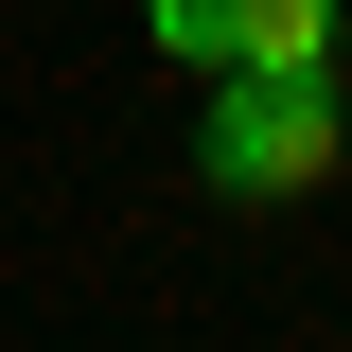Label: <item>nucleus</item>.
<instances>
[{"mask_svg":"<svg viewBox=\"0 0 352 352\" xmlns=\"http://www.w3.org/2000/svg\"><path fill=\"white\" fill-rule=\"evenodd\" d=\"M194 159H212V194H317L335 176V71H229Z\"/></svg>","mask_w":352,"mask_h":352,"instance_id":"nucleus-1","label":"nucleus"},{"mask_svg":"<svg viewBox=\"0 0 352 352\" xmlns=\"http://www.w3.org/2000/svg\"><path fill=\"white\" fill-rule=\"evenodd\" d=\"M194 71H335V0H141Z\"/></svg>","mask_w":352,"mask_h":352,"instance_id":"nucleus-2","label":"nucleus"}]
</instances>
